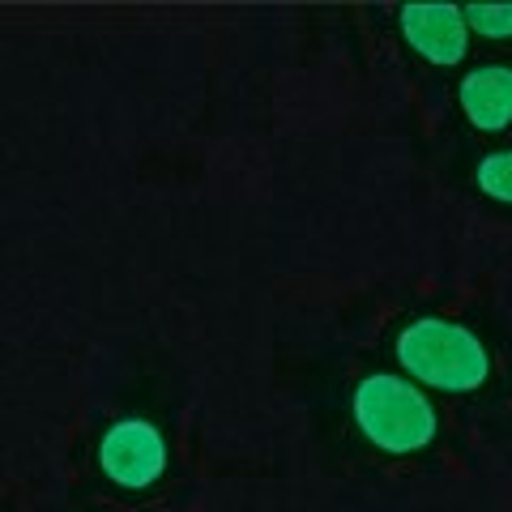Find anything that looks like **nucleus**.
<instances>
[{
	"label": "nucleus",
	"instance_id": "nucleus-1",
	"mask_svg": "<svg viewBox=\"0 0 512 512\" xmlns=\"http://www.w3.org/2000/svg\"><path fill=\"white\" fill-rule=\"evenodd\" d=\"M397 363L414 380L431 384V389H444V393H470L491 372L487 346L466 325L440 320V316H423L402 329V338H397Z\"/></svg>",
	"mask_w": 512,
	"mask_h": 512
},
{
	"label": "nucleus",
	"instance_id": "nucleus-2",
	"mask_svg": "<svg viewBox=\"0 0 512 512\" xmlns=\"http://www.w3.org/2000/svg\"><path fill=\"white\" fill-rule=\"evenodd\" d=\"M355 419L384 453H414L436 436V410L410 380L376 372L355 389Z\"/></svg>",
	"mask_w": 512,
	"mask_h": 512
},
{
	"label": "nucleus",
	"instance_id": "nucleus-3",
	"mask_svg": "<svg viewBox=\"0 0 512 512\" xmlns=\"http://www.w3.org/2000/svg\"><path fill=\"white\" fill-rule=\"evenodd\" d=\"M99 466L116 487L141 491L163 478L167 470V444L158 436V427L146 419H120L116 427H107V436L99 444Z\"/></svg>",
	"mask_w": 512,
	"mask_h": 512
},
{
	"label": "nucleus",
	"instance_id": "nucleus-4",
	"mask_svg": "<svg viewBox=\"0 0 512 512\" xmlns=\"http://www.w3.org/2000/svg\"><path fill=\"white\" fill-rule=\"evenodd\" d=\"M402 35L406 43L431 64H457L466 56L470 26L457 5H406L402 9Z\"/></svg>",
	"mask_w": 512,
	"mask_h": 512
},
{
	"label": "nucleus",
	"instance_id": "nucleus-5",
	"mask_svg": "<svg viewBox=\"0 0 512 512\" xmlns=\"http://www.w3.org/2000/svg\"><path fill=\"white\" fill-rule=\"evenodd\" d=\"M461 111H466L470 124L483 128V133L508 128L512 124V69H504V64L474 69L466 82H461Z\"/></svg>",
	"mask_w": 512,
	"mask_h": 512
},
{
	"label": "nucleus",
	"instance_id": "nucleus-6",
	"mask_svg": "<svg viewBox=\"0 0 512 512\" xmlns=\"http://www.w3.org/2000/svg\"><path fill=\"white\" fill-rule=\"evenodd\" d=\"M478 188H483L487 197L512 205V150H495L478 163Z\"/></svg>",
	"mask_w": 512,
	"mask_h": 512
},
{
	"label": "nucleus",
	"instance_id": "nucleus-7",
	"mask_svg": "<svg viewBox=\"0 0 512 512\" xmlns=\"http://www.w3.org/2000/svg\"><path fill=\"white\" fill-rule=\"evenodd\" d=\"M461 18H466L470 30H478L487 39L512 35V5H470V9H461Z\"/></svg>",
	"mask_w": 512,
	"mask_h": 512
}]
</instances>
